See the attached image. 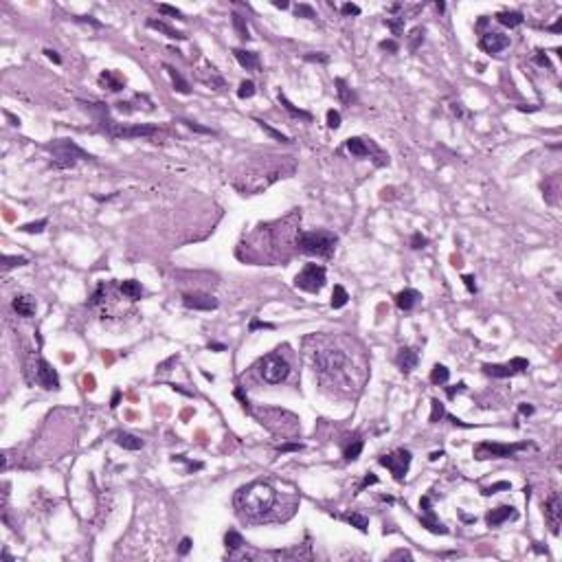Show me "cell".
Here are the masks:
<instances>
[{"instance_id": "836d02e7", "label": "cell", "mask_w": 562, "mask_h": 562, "mask_svg": "<svg viewBox=\"0 0 562 562\" xmlns=\"http://www.w3.org/2000/svg\"><path fill=\"white\" fill-rule=\"evenodd\" d=\"M360 452H362V439H354V442L345 448V459L347 461H354V459L360 457Z\"/></svg>"}, {"instance_id": "6da1fadb", "label": "cell", "mask_w": 562, "mask_h": 562, "mask_svg": "<svg viewBox=\"0 0 562 562\" xmlns=\"http://www.w3.org/2000/svg\"><path fill=\"white\" fill-rule=\"evenodd\" d=\"M275 503H277V492L264 481L248 483L235 497V505H237L239 514L246 516L250 520L264 518L275 507Z\"/></svg>"}, {"instance_id": "f546056e", "label": "cell", "mask_w": 562, "mask_h": 562, "mask_svg": "<svg viewBox=\"0 0 562 562\" xmlns=\"http://www.w3.org/2000/svg\"><path fill=\"white\" fill-rule=\"evenodd\" d=\"M448 378H450V371H448V367L444 365H435L431 371V382L433 385H446Z\"/></svg>"}, {"instance_id": "60d3db41", "label": "cell", "mask_w": 562, "mask_h": 562, "mask_svg": "<svg viewBox=\"0 0 562 562\" xmlns=\"http://www.w3.org/2000/svg\"><path fill=\"white\" fill-rule=\"evenodd\" d=\"M44 226H47V220H40V222H31V224L20 226V231H24V233H42Z\"/></svg>"}, {"instance_id": "277c9868", "label": "cell", "mask_w": 562, "mask_h": 562, "mask_svg": "<svg viewBox=\"0 0 562 562\" xmlns=\"http://www.w3.org/2000/svg\"><path fill=\"white\" fill-rule=\"evenodd\" d=\"M314 367L323 378H338L345 374L347 356L338 349H323L314 356Z\"/></svg>"}, {"instance_id": "8fae6325", "label": "cell", "mask_w": 562, "mask_h": 562, "mask_svg": "<svg viewBox=\"0 0 562 562\" xmlns=\"http://www.w3.org/2000/svg\"><path fill=\"white\" fill-rule=\"evenodd\" d=\"M420 507H422V527H426L428 531H433V534H448V529L444 527V523H439L435 518V512H433V507H431V497H422Z\"/></svg>"}, {"instance_id": "7bdbcfd3", "label": "cell", "mask_w": 562, "mask_h": 562, "mask_svg": "<svg viewBox=\"0 0 562 562\" xmlns=\"http://www.w3.org/2000/svg\"><path fill=\"white\" fill-rule=\"evenodd\" d=\"M294 13H297V18H316L314 9L310 7V4H299V7L294 9Z\"/></svg>"}, {"instance_id": "ee69618b", "label": "cell", "mask_w": 562, "mask_h": 562, "mask_svg": "<svg viewBox=\"0 0 562 562\" xmlns=\"http://www.w3.org/2000/svg\"><path fill=\"white\" fill-rule=\"evenodd\" d=\"M180 123H185L189 130H193V132H200V134H213V130H209V127H202V125H198V123H193V121H187V119H182Z\"/></svg>"}, {"instance_id": "7402d4cb", "label": "cell", "mask_w": 562, "mask_h": 562, "mask_svg": "<svg viewBox=\"0 0 562 562\" xmlns=\"http://www.w3.org/2000/svg\"><path fill=\"white\" fill-rule=\"evenodd\" d=\"M233 55H235V59L239 62V66H244L246 70H255V68L259 66V57H257V53H253V51L235 49Z\"/></svg>"}, {"instance_id": "cb8c5ba5", "label": "cell", "mask_w": 562, "mask_h": 562, "mask_svg": "<svg viewBox=\"0 0 562 562\" xmlns=\"http://www.w3.org/2000/svg\"><path fill=\"white\" fill-rule=\"evenodd\" d=\"M114 442L119 444L121 448H125V450H141L143 448V439L136 437V435H130V433H116Z\"/></svg>"}, {"instance_id": "8992f818", "label": "cell", "mask_w": 562, "mask_h": 562, "mask_svg": "<svg viewBox=\"0 0 562 562\" xmlns=\"http://www.w3.org/2000/svg\"><path fill=\"white\" fill-rule=\"evenodd\" d=\"M328 283V275H325V268L319 264H308L303 270L294 277V285L303 292H321L323 285Z\"/></svg>"}, {"instance_id": "f35d334b", "label": "cell", "mask_w": 562, "mask_h": 562, "mask_svg": "<svg viewBox=\"0 0 562 562\" xmlns=\"http://www.w3.org/2000/svg\"><path fill=\"white\" fill-rule=\"evenodd\" d=\"M385 24L393 31V35H400L402 29H404V18H402V16H397V20H389V18H387Z\"/></svg>"}, {"instance_id": "e7e4bbea", "label": "cell", "mask_w": 562, "mask_h": 562, "mask_svg": "<svg viewBox=\"0 0 562 562\" xmlns=\"http://www.w3.org/2000/svg\"><path fill=\"white\" fill-rule=\"evenodd\" d=\"M442 454H444L442 450H439V452H433V454H431V461H437V459L442 457Z\"/></svg>"}, {"instance_id": "ac0fdd59", "label": "cell", "mask_w": 562, "mask_h": 562, "mask_svg": "<svg viewBox=\"0 0 562 562\" xmlns=\"http://www.w3.org/2000/svg\"><path fill=\"white\" fill-rule=\"evenodd\" d=\"M347 150L351 152V156L356 158H367L371 154V150H376L374 143H367L365 139H360V136H351V139H347Z\"/></svg>"}, {"instance_id": "7a4b0ae2", "label": "cell", "mask_w": 562, "mask_h": 562, "mask_svg": "<svg viewBox=\"0 0 562 562\" xmlns=\"http://www.w3.org/2000/svg\"><path fill=\"white\" fill-rule=\"evenodd\" d=\"M336 237L330 231H303L299 233V250L305 255H316V257H332L336 248Z\"/></svg>"}, {"instance_id": "4dcf8cb0", "label": "cell", "mask_w": 562, "mask_h": 562, "mask_svg": "<svg viewBox=\"0 0 562 562\" xmlns=\"http://www.w3.org/2000/svg\"><path fill=\"white\" fill-rule=\"evenodd\" d=\"M279 101H281V106H283V108L290 112V114H294V116H301V119H308V121L312 119V114H310V112H305V110L297 108V106H294V104H290V101L285 99V95H281V93H279Z\"/></svg>"}, {"instance_id": "d4e9b609", "label": "cell", "mask_w": 562, "mask_h": 562, "mask_svg": "<svg viewBox=\"0 0 562 562\" xmlns=\"http://www.w3.org/2000/svg\"><path fill=\"white\" fill-rule=\"evenodd\" d=\"M497 22H501L503 27H518V24H523V13L520 11H501L497 13Z\"/></svg>"}, {"instance_id": "f6af8a7d", "label": "cell", "mask_w": 562, "mask_h": 562, "mask_svg": "<svg viewBox=\"0 0 562 562\" xmlns=\"http://www.w3.org/2000/svg\"><path fill=\"white\" fill-rule=\"evenodd\" d=\"M343 16H360V7L358 4H354V2H347V4H343Z\"/></svg>"}, {"instance_id": "4fadbf2b", "label": "cell", "mask_w": 562, "mask_h": 562, "mask_svg": "<svg viewBox=\"0 0 562 562\" xmlns=\"http://www.w3.org/2000/svg\"><path fill=\"white\" fill-rule=\"evenodd\" d=\"M35 378H38V382L44 387V389H49V391H51V389H55V391L59 389V378H57V371H55L53 367H51L44 358H40V360H38V376H35Z\"/></svg>"}, {"instance_id": "603a6c76", "label": "cell", "mask_w": 562, "mask_h": 562, "mask_svg": "<svg viewBox=\"0 0 562 562\" xmlns=\"http://www.w3.org/2000/svg\"><path fill=\"white\" fill-rule=\"evenodd\" d=\"M147 27L154 29V31L165 33L167 38H171V40H187V35H185V33H182V31H176V29L169 27L167 22H163V20H147Z\"/></svg>"}, {"instance_id": "03108f58", "label": "cell", "mask_w": 562, "mask_h": 562, "mask_svg": "<svg viewBox=\"0 0 562 562\" xmlns=\"http://www.w3.org/2000/svg\"><path fill=\"white\" fill-rule=\"evenodd\" d=\"M116 402H119V391H116L114 397H112V406H116Z\"/></svg>"}, {"instance_id": "30bf717a", "label": "cell", "mask_w": 562, "mask_h": 562, "mask_svg": "<svg viewBox=\"0 0 562 562\" xmlns=\"http://www.w3.org/2000/svg\"><path fill=\"white\" fill-rule=\"evenodd\" d=\"M545 520H547V525H549L551 534L558 536L560 534V525H562V501H560V497L556 492L551 494V497L547 499V503H545Z\"/></svg>"}, {"instance_id": "44dd1931", "label": "cell", "mask_w": 562, "mask_h": 562, "mask_svg": "<svg viewBox=\"0 0 562 562\" xmlns=\"http://www.w3.org/2000/svg\"><path fill=\"white\" fill-rule=\"evenodd\" d=\"M119 290H121V294H123L125 299H130V301H139L143 297V285H141V281H136V279L121 281Z\"/></svg>"}, {"instance_id": "bcb514c9", "label": "cell", "mask_w": 562, "mask_h": 562, "mask_svg": "<svg viewBox=\"0 0 562 562\" xmlns=\"http://www.w3.org/2000/svg\"><path fill=\"white\" fill-rule=\"evenodd\" d=\"M158 11L167 13V16H173V18H182V11H178L176 7H169V4H158Z\"/></svg>"}, {"instance_id": "f1b7e54d", "label": "cell", "mask_w": 562, "mask_h": 562, "mask_svg": "<svg viewBox=\"0 0 562 562\" xmlns=\"http://www.w3.org/2000/svg\"><path fill=\"white\" fill-rule=\"evenodd\" d=\"M336 86H338V88H336V93H338V99L343 101V104H351V101H356L354 90H351L349 86L345 84V79L338 77V79H336Z\"/></svg>"}, {"instance_id": "83f0119b", "label": "cell", "mask_w": 562, "mask_h": 562, "mask_svg": "<svg viewBox=\"0 0 562 562\" xmlns=\"http://www.w3.org/2000/svg\"><path fill=\"white\" fill-rule=\"evenodd\" d=\"M347 301H349L347 290L343 288V285H334V292H332V308H334V310L343 308V305H347Z\"/></svg>"}, {"instance_id": "d6986e66", "label": "cell", "mask_w": 562, "mask_h": 562, "mask_svg": "<svg viewBox=\"0 0 562 562\" xmlns=\"http://www.w3.org/2000/svg\"><path fill=\"white\" fill-rule=\"evenodd\" d=\"M11 305L18 312V316H24V319H29V316L35 314V299L29 297V294H18Z\"/></svg>"}, {"instance_id": "db71d44e", "label": "cell", "mask_w": 562, "mask_h": 562, "mask_svg": "<svg viewBox=\"0 0 562 562\" xmlns=\"http://www.w3.org/2000/svg\"><path fill=\"white\" fill-rule=\"evenodd\" d=\"M250 330H273V325L262 323V321H253V323H250Z\"/></svg>"}, {"instance_id": "9c48e42d", "label": "cell", "mask_w": 562, "mask_h": 562, "mask_svg": "<svg viewBox=\"0 0 562 562\" xmlns=\"http://www.w3.org/2000/svg\"><path fill=\"white\" fill-rule=\"evenodd\" d=\"M529 367V362L525 358H512L507 365H483V371L492 378H509L516 374H523Z\"/></svg>"}, {"instance_id": "7c38bea8", "label": "cell", "mask_w": 562, "mask_h": 562, "mask_svg": "<svg viewBox=\"0 0 562 562\" xmlns=\"http://www.w3.org/2000/svg\"><path fill=\"white\" fill-rule=\"evenodd\" d=\"M182 303H185V308H189V310H204V312L218 308L216 297H211V294H200V292L182 294Z\"/></svg>"}, {"instance_id": "1f68e13d", "label": "cell", "mask_w": 562, "mask_h": 562, "mask_svg": "<svg viewBox=\"0 0 562 562\" xmlns=\"http://www.w3.org/2000/svg\"><path fill=\"white\" fill-rule=\"evenodd\" d=\"M343 518L347 520L349 525H354V527H358L360 531H367V527H369V518L367 516H362V514H356V512H351V514H347V516H343Z\"/></svg>"}, {"instance_id": "d590c367", "label": "cell", "mask_w": 562, "mask_h": 562, "mask_svg": "<svg viewBox=\"0 0 562 562\" xmlns=\"http://www.w3.org/2000/svg\"><path fill=\"white\" fill-rule=\"evenodd\" d=\"M233 27L237 29V33H239V38H242V40H248V38H250L246 22H244V18L239 16V13H233Z\"/></svg>"}, {"instance_id": "7dc6e473", "label": "cell", "mask_w": 562, "mask_h": 562, "mask_svg": "<svg viewBox=\"0 0 562 562\" xmlns=\"http://www.w3.org/2000/svg\"><path fill=\"white\" fill-rule=\"evenodd\" d=\"M497 490H509V483H507V481H501V483L490 485V488H483V494H485V497H490V494H494Z\"/></svg>"}, {"instance_id": "94428289", "label": "cell", "mask_w": 562, "mask_h": 562, "mask_svg": "<svg viewBox=\"0 0 562 562\" xmlns=\"http://www.w3.org/2000/svg\"><path fill=\"white\" fill-rule=\"evenodd\" d=\"M520 413H523V415H531V413H534V406H529V404H520Z\"/></svg>"}, {"instance_id": "11a10c76", "label": "cell", "mask_w": 562, "mask_h": 562, "mask_svg": "<svg viewBox=\"0 0 562 562\" xmlns=\"http://www.w3.org/2000/svg\"><path fill=\"white\" fill-rule=\"evenodd\" d=\"M374 483H378V477H374V474H367V477H365V481L360 483V488H358V490H365L367 485H374Z\"/></svg>"}, {"instance_id": "816d5d0a", "label": "cell", "mask_w": 562, "mask_h": 562, "mask_svg": "<svg viewBox=\"0 0 562 562\" xmlns=\"http://www.w3.org/2000/svg\"><path fill=\"white\" fill-rule=\"evenodd\" d=\"M301 444H285V446H279V452H292V450H301Z\"/></svg>"}, {"instance_id": "e0dca14e", "label": "cell", "mask_w": 562, "mask_h": 562, "mask_svg": "<svg viewBox=\"0 0 562 562\" xmlns=\"http://www.w3.org/2000/svg\"><path fill=\"white\" fill-rule=\"evenodd\" d=\"M420 301H422V294L417 292V290H413V288H406V290H402V292L395 294V305L400 310H404V312H411V310L415 308Z\"/></svg>"}, {"instance_id": "9f6ffc18", "label": "cell", "mask_w": 562, "mask_h": 562, "mask_svg": "<svg viewBox=\"0 0 562 562\" xmlns=\"http://www.w3.org/2000/svg\"><path fill=\"white\" fill-rule=\"evenodd\" d=\"M536 62H538L540 66H547V68H551L549 59H547V55H543V51H538V55H536Z\"/></svg>"}, {"instance_id": "52a82bcc", "label": "cell", "mask_w": 562, "mask_h": 562, "mask_svg": "<svg viewBox=\"0 0 562 562\" xmlns=\"http://www.w3.org/2000/svg\"><path fill=\"white\" fill-rule=\"evenodd\" d=\"M290 376V365L279 354H268L262 360V378L268 385H281Z\"/></svg>"}, {"instance_id": "8d00e7d4", "label": "cell", "mask_w": 562, "mask_h": 562, "mask_svg": "<svg viewBox=\"0 0 562 562\" xmlns=\"http://www.w3.org/2000/svg\"><path fill=\"white\" fill-rule=\"evenodd\" d=\"M24 264H29L27 257H11V255H7V257L2 259V268H4V270L16 268V266H24Z\"/></svg>"}, {"instance_id": "d6a6232c", "label": "cell", "mask_w": 562, "mask_h": 562, "mask_svg": "<svg viewBox=\"0 0 562 562\" xmlns=\"http://www.w3.org/2000/svg\"><path fill=\"white\" fill-rule=\"evenodd\" d=\"M424 42V29L422 27H415L411 31V35H408V51L411 53H415L417 49H420V44Z\"/></svg>"}, {"instance_id": "b9f144b4", "label": "cell", "mask_w": 562, "mask_h": 562, "mask_svg": "<svg viewBox=\"0 0 562 562\" xmlns=\"http://www.w3.org/2000/svg\"><path fill=\"white\" fill-rule=\"evenodd\" d=\"M328 125L332 130H338L340 127V112L338 110H328Z\"/></svg>"}, {"instance_id": "4316f807", "label": "cell", "mask_w": 562, "mask_h": 562, "mask_svg": "<svg viewBox=\"0 0 562 562\" xmlns=\"http://www.w3.org/2000/svg\"><path fill=\"white\" fill-rule=\"evenodd\" d=\"M224 545H226V549H228V551H237L239 547L244 545L242 534H239V531H235V529H228V531H226V536H224Z\"/></svg>"}, {"instance_id": "5b68a950", "label": "cell", "mask_w": 562, "mask_h": 562, "mask_svg": "<svg viewBox=\"0 0 562 562\" xmlns=\"http://www.w3.org/2000/svg\"><path fill=\"white\" fill-rule=\"evenodd\" d=\"M529 444H499V442H481L474 446V459L485 461V459H509L518 450H525Z\"/></svg>"}, {"instance_id": "e575fe53", "label": "cell", "mask_w": 562, "mask_h": 562, "mask_svg": "<svg viewBox=\"0 0 562 562\" xmlns=\"http://www.w3.org/2000/svg\"><path fill=\"white\" fill-rule=\"evenodd\" d=\"M255 93H257V88H255V84L250 79H246V81H242L239 84V88H237V97L239 99H250Z\"/></svg>"}, {"instance_id": "ba28073f", "label": "cell", "mask_w": 562, "mask_h": 562, "mask_svg": "<svg viewBox=\"0 0 562 562\" xmlns=\"http://www.w3.org/2000/svg\"><path fill=\"white\" fill-rule=\"evenodd\" d=\"M378 461H380V466H385L387 470H391V474H393L395 481H404V477L408 472V466H411V450L400 448V450H395L391 454H382Z\"/></svg>"}, {"instance_id": "f5cc1de1", "label": "cell", "mask_w": 562, "mask_h": 562, "mask_svg": "<svg viewBox=\"0 0 562 562\" xmlns=\"http://www.w3.org/2000/svg\"><path fill=\"white\" fill-rule=\"evenodd\" d=\"M189 549H191V540H189V538H182V543H180V549H178V554H180V556H187V554H189Z\"/></svg>"}, {"instance_id": "681fc988", "label": "cell", "mask_w": 562, "mask_h": 562, "mask_svg": "<svg viewBox=\"0 0 562 562\" xmlns=\"http://www.w3.org/2000/svg\"><path fill=\"white\" fill-rule=\"evenodd\" d=\"M463 283H466V288H468V292H477V283H474V277L472 275H463Z\"/></svg>"}, {"instance_id": "2e32d148", "label": "cell", "mask_w": 562, "mask_h": 562, "mask_svg": "<svg viewBox=\"0 0 562 562\" xmlns=\"http://www.w3.org/2000/svg\"><path fill=\"white\" fill-rule=\"evenodd\" d=\"M395 362H397V367H400L404 374H411V371L417 367V362H420V356H417V351L411 349V347H402V349L397 351Z\"/></svg>"}, {"instance_id": "6125c7cd", "label": "cell", "mask_w": 562, "mask_h": 562, "mask_svg": "<svg viewBox=\"0 0 562 562\" xmlns=\"http://www.w3.org/2000/svg\"><path fill=\"white\" fill-rule=\"evenodd\" d=\"M209 349H216V351H224V345H220V343H211V345H209Z\"/></svg>"}, {"instance_id": "680465c9", "label": "cell", "mask_w": 562, "mask_h": 562, "mask_svg": "<svg viewBox=\"0 0 562 562\" xmlns=\"http://www.w3.org/2000/svg\"><path fill=\"white\" fill-rule=\"evenodd\" d=\"M308 62H328V55H305Z\"/></svg>"}, {"instance_id": "91938a15", "label": "cell", "mask_w": 562, "mask_h": 562, "mask_svg": "<svg viewBox=\"0 0 562 562\" xmlns=\"http://www.w3.org/2000/svg\"><path fill=\"white\" fill-rule=\"evenodd\" d=\"M463 387H466V385H463V382H459V385H457V389H448V397H454V393L463 391Z\"/></svg>"}, {"instance_id": "ffe728a7", "label": "cell", "mask_w": 562, "mask_h": 562, "mask_svg": "<svg viewBox=\"0 0 562 562\" xmlns=\"http://www.w3.org/2000/svg\"><path fill=\"white\" fill-rule=\"evenodd\" d=\"M99 84L106 86L108 90H112V93H119V90H123L125 86V79L119 77V75L114 73V70H104V73L99 75Z\"/></svg>"}, {"instance_id": "ab89813d", "label": "cell", "mask_w": 562, "mask_h": 562, "mask_svg": "<svg viewBox=\"0 0 562 562\" xmlns=\"http://www.w3.org/2000/svg\"><path fill=\"white\" fill-rule=\"evenodd\" d=\"M257 123H259V127H262V130H266V132H268L270 136H275V139H277V141H281V143H290V139H288V136H285V134H281V132H277V130H275V127H270L268 123H264V121H257Z\"/></svg>"}, {"instance_id": "484cf974", "label": "cell", "mask_w": 562, "mask_h": 562, "mask_svg": "<svg viewBox=\"0 0 562 562\" xmlns=\"http://www.w3.org/2000/svg\"><path fill=\"white\" fill-rule=\"evenodd\" d=\"M163 68H165V70H167V75H169V77H171V84L176 86V90H178V93H182V95H189V90H191V88H189V84H187L185 79H182V75L178 73V70L173 68V66H169V64H165V66H163Z\"/></svg>"}, {"instance_id": "6f0895ef", "label": "cell", "mask_w": 562, "mask_h": 562, "mask_svg": "<svg viewBox=\"0 0 562 562\" xmlns=\"http://www.w3.org/2000/svg\"><path fill=\"white\" fill-rule=\"evenodd\" d=\"M44 53H47V57H49V59H53L55 64H59V62H62V57H59V55L55 53L53 49H47V51H44Z\"/></svg>"}, {"instance_id": "74e56055", "label": "cell", "mask_w": 562, "mask_h": 562, "mask_svg": "<svg viewBox=\"0 0 562 562\" xmlns=\"http://www.w3.org/2000/svg\"><path fill=\"white\" fill-rule=\"evenodd\" d=\"M431 406H433V413H431V422L435 424L437 420H442L444 415H446V411H444V404L439 400H431Z\"/></svg>"}, {"instance_id": "5bb4252c", "label": "cell", "mask_w": 562, "mask_h": 562, "mask_svg": "<svg viewBox=\"0 0 562 562\" xmlns=\"http://www.w3.org/2000/svg\"><path fill=\"white\" fill-rule=\"evenodd\" d=\"M509 47V38L497 31H488L481 35V49L485 53H501Z\"/></svg>"}, {"instance_id": "be15d7a7", "label": "cell", "mask_w": 562, "mask_h": 562, "mask_svg": "<svg viewBox=\"0 0 562 562\" xmlns=\"http://www.w3.org/2000/svg\"><path fill=\"white\" fill-rule=\"evenodd\" d=\"M275 7H279V9H288V2H281V0H275Z\"/></svg>"}, {"instance_id": "c3c4849f", "label": "cell", "mask_w": 562, "mask_h": 562, "mask_svg": "<svg viewBox=\"0 0 562 562\" xmlns=\"http://www.w3.org/2000/svg\"><path fill=\"white\" fill-rule=\"evenodd\" d=\"M426 244H428V239L424 237L422 233H415V235H413V239H411V246H413V248H424Z\"/></svg>"}, {"instance_id": "f907efd6", "label": "cell", "mask_w": 562, "mask_h": 562, "mask_svg": "<svg viewBox=\"0 0 562 562\" xmlns=\"http://www.w3.org/2000/svg\"><path fill=\"white\" fill-rule=\"evenodd\" d=\"M380 49L391 51V53H397V44L393 42V40H385V42H380Z\"/></svg>"}, {"instance_id": "3957f363", "label": "cell", "mask_w": 562, "mask_h": 562, "mask_svg": "<svg viewBox=\"0 0 562 562\" xmlns=\"http://www.w3.org/2000/svg\"><path fill=\"white\" fill-rule=\"evenodd\" d=\"M49 150L53 152V158H55L53 167H59V169H64V167H73L79 158H81V161H93V156L86 154L81 147H77L73 141H68V139H59V141L51 143Z\"/></svg>"}, {"instance_id": "9a60e30c", "label": "cell", "mask_w": 562, "mask_h": 562, "mask_svg": "<svg viewBox=\"0 0 562 562\" xmlns=\"http://www.w3.org/2000/svg\"><path fill=\"white\" fill-rule=\"evenodd\" d=\"M516 516H518V512H516L512 505H501V507H494L485 514V523H488L490 527H499V525H503L505 520L516 518Z\"/></svg>"}]
</instances>
